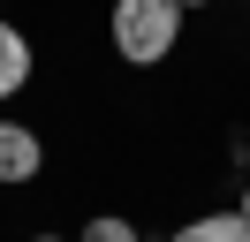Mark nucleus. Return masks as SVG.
I'll return each instance as SVG.
<instances>
[{
	"instance_id": "1",
	"label": "nucleus",
	"mask_w": 250,
	"mask_h": 242,
	"mask_svg": "<svg viewBox=\"0 0 250 242\" xmlns=\"http://www.w3.org/2000/svg\"><path fill=\"white\" fill-rule=\"evenodd\" d=\"M182 23L189 15L174 0H114V53L129 68H159V60L182 45Z\"/></svg>"
},
{
	"instance_id": "2",
	"label": "nucleus",
	"mask_w": 250,
	"mask_h": 242,
	"mask_svg": "<svg viewBox=\"0 0 250 242\" xmlns=\"http://www.w3.org/2000/svg\"><path fill=\"white\" fill-rule=\"evenodd\" d=\"M46 166V136L31 121H0V182H38Z\"/></svg>"
},
{
	"instance_id": "3",
	"label": "nucleus",
	"mask_w": 250,
	"mask_h": 242,
	"mask_svg": "<svg viewBox=\"0 0 250 242\" xmlns=\"http://www.w3.org/2000/svg\"><path fill=\"white\" fill-rule=\"evenodd\" d=\"M167 242H250V220H243V212H197V220H189V227H174V235Z\"/></svg>"
},
{
	"instance_id": "4",
	"label": "nucleus",
	"mask_w": 250,
	"mask_h": 242,
	"mask_svg": "<svg viewBox=\"0 0 250 242\" xmlns=\"http://www.w3.org/2000/svg\"><path fill=\"white\" fill-rule=\"evenodd\" d=\"M23 83H31V38L0 15V99H16Z\"/></svg>"
},
{
	"instance_id": "5",
	"label": "nucleus",
	"mask_w": 250,
	"mask_h": 242,
	"mask_svg": "<svg viewBox=\"0 0 250 242\" xmlns=\"http://www.w3.org/2000/svg\"><path fill=\"white\" fill-rule=\"evenodd\" d=\"M76 242H144V235H137L129 220H114V212H99V220H83V235H76Z\"/></svg>"
},
{
	"instance_id": "6",
	"label": "nucleus",
	"mask_w": 250,
	"mask_h": 242,
	"mask_svg": "<svg viewBox=\"0 0 250 242\" xmlns=\"http://www.w3.org/2000/svg\"><path fill=\"white\" fill-rule=\"evenodd\" d=\"M235 212H243V220H250V182H243V197H235Z\"/></svg>"
},
{
	"instance_id": "7",
	"label": "nucleus",
	"mask_w": 250,
	"mask_h": 242,
	"mask_svg": "<svg viewBox=\"0 0 250 242\" xmlns=\"http://www.w3.org/2000/svg\"><path fill=\"white\" fill-rule=\"evenodd\" d=\"M31 242H76V235H31Z\"/></svg>"
},
{
	"instance_id": "8",
	"label": "nucleus",
	"mask_w": 250,
	"mask_h": 242,
	"mask_svg": "<svg viewBox=\"0 0 250 242\" xmlns=\"http://www.w3.org/2000/svg\"><path fill=\"white\" fill-rule=\"evenodd\" d=\"M174 8H182V15H189V8H205V0H174Z\"/></svg>"
}]
</instances>
